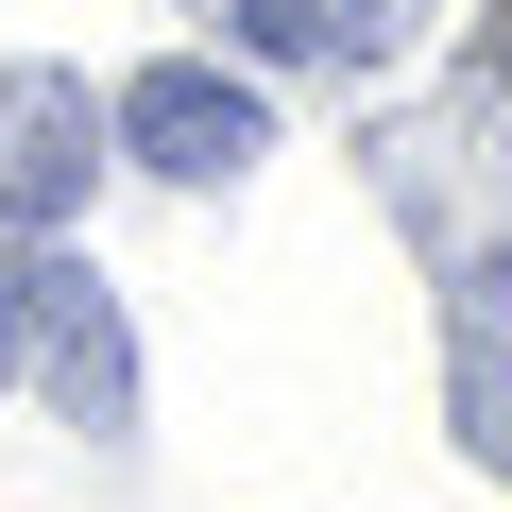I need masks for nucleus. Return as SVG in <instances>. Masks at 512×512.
I'll return each mask as SVG.
<instances>
[{
	"label": "nucleus",
	"instance_id": "obj_2",
	"mask_svg": "<svg viewBox=\"0 0 512 512\" xmlns=\"http://www.w3.org/2000/svg\"><path fill=\"white\" fill-rule=\"evenodd\" d=\"M0 291H18V359H35V393L52 410H86V427H120V325H103V291L69 274V256H35V274H0Z\"/></svg>",
	"mask_w": 512,
	"mask_h": 512
},
{
	"label": "nucleus",
	"instance_id": "obj_3",
	"mask_svg": "<svg viewBox=\"0 0 512 512\" xmlns=\"http://www.w3.org/2000/svg\"><path fill=\"white\" fill-rule=\"evenodd\" d=\"M69 188H86V86L69 69H18V86H0V205L69 222Z\"/></svg>",
	"mask_w": 512,
	"mask_h": 512
},
{
	"label": "nucleus",
	"instance_id": "obj_4",
	"mask_svg": "<svg viewBox=\"0 0 512 512\" xmlns=\"http://www.w3.org/2000/svg\"><path fill=\"white\" fill-rule=\"evenodd\" d=\"M291 18H308V52H410V18H427V0H291Z\"/></svg>",
	"mask_w": 512,
	"mask_h": 512
},
{
	"label": "nucleus",
	"instance_id": "obj_5",
	"mask_svg": "<svg viewBox=\"0 0 512 512\" xmlns=\"http://www.w3.org/2000/svg\"><path fill=\"white\" fill-rule=\"evenodd\" d=\"M478 69H495V86H512V0H495V18H478Z\"/></svg>",
	"mask_w": 512,
	"mask_h": 512
},
{
	"label": "nucleus",
	"instance_id": "obj_1",
	"mask_svg": "<svg viewBox=\"0 0 512 512\" xmlns=\"http://www.w3.org/2000/svg\"><path fill=\"white\" fill-rule=\"evenodd\" d=\"M120 137H137V171H171V188H222V171H256V86H222V69H137L120 86Z\"/></svg>",
	"mask_w": 512,
	"mask_h": 512
}]
</instances>
